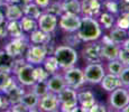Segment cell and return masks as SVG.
Returning a JSON list of instances; mask_svg holds the SVG:
<instances>
[{"label": "cell", "mask_w": 129, "mask_h": 112, "mask_svg": "<svg viewBox=\"0 0 129 112\" xmlns=\"http://www.w3.org/2000/svg\"><path fill=\"white\" fill-rule=\"evenodd\" d=\"M59 101V110L63 112H75L79 110L78 93L75 89L65 86L61 92L57 93Z\"/></svg>", "instance_id": "obj_3"}, {"label": "cell", "mask_w": 129, "mask_h": 112, "mask_svg": "<svg viewBox=\"0 0 129 112\" xmlns=\"http://www.w3.org/2000/svg\"><path fill=\"white\" fill-rule=\"evenodd\" d=\"M106 111H107L106 105L100 104V103H96V102L91 106L90 110H89V112H106Z\"/></svg>", "instance_id": "obj_41"}, {"label": "cell", "mask_w": 129, "mask_h": 112, "mask_svg": "<svg viewBox=\"0 0 129 112\" xmlns=\"http://www.w3.org/2000/svg\"><path fill=\"white\" fill-rule=\"evenodd\" d=\"M47 56V51L44 44H34L29 45L25 53V59L27 63L31 65H42L45 57Z\"/></svg>", "instance_id": "obj_5"}, {"label": "cell", "mask_w": 129, "mask_h": 112, "mask_svg": "<svg viewBox=\"0 0 129 112\" xmlns=\"http://www.w3.org/2000/svg\"><path fill=\"white\" fill-rule=\"evenodd\" d=\"M4 22H5V15L0 12V25H2Z\"/></svg>", "instance_id": "obj_45"}, {"label": "cell", "mask_w": 129, "mask_h": 112, "mask_svg": "<svg viewBox=\"0 0 129 112\" xmlns=\"http://www.w3.org/2000/svg\"><path fill=\"white\" fill-rule=\"evenodd\" d=\"M78 37L81 42H96L102 35V29L94 17L83 16L81 18V25L78 30Z\"/></svg>", "instance_id": "obj_1"}, {"label": "cell", "mask_w": 129, "mask_h": 112, "mask_svg": "<svg viewBox=\"0 0 129 112\" xmlns=\"http://www.w3.org/2000/svg\"><path fill=\"white\" fill-rule=\"evenodd\" d=\"M34 69H35V66L31 65V64H29V63H27V62L17 69L15 74H16L17 81L19 82L20 85L31 86L34 83H35L36 80H35Z\"/></svg>", "instance_id": "obj_9"}, {"label": "cell", "mask_w": 129, "mask_h": 112, "mask_svg": "<svg viewBox=\"0 0 129 112\" xmlns=\"http://www.w3.org/2000/svg\"><path fill=\"white\" fill-rule=\"evenodd\" d=\"M58 25L61 29L68 31V33H74L79 29L81 25V17L80 15H72V14H63L59 16Z\"/></svg>", "instance_id": "obj_10"}, {"label": "cell", "mask_w": 129, "mask_h": 112, "mask_svg": "<svg viewBox=\"0 0 129 112\" xmlns=\"http://www.w3.org/2000/svg\"><path fill=\"white\" fill-rule=\"evenodd\" d=\"M117 58L121 62L123 66H129V51L126 48H119L118 52V57Z\"/></svg>", "instance_id": "obj_37"}, {"label": "cell", "mask_w": 129, "mask_h": 112, "mask_svg": "<svg viewBox=\"0 0 129 112\" xmlns=\"http://www.w3.org/2000/svg\"><path fill=\"white\" fill-rule=\"evenodd\" d=\"M100 0H82L81 1V14L86 17H96L100 15Z\"/></svg>", "instance_id": "obj_14"}, {"label": "cell", "mask_w": 129, "mask_h": 112, "mask_svg": "<svg viewBox=\"0 0 129 112\" xmlns=\"http://www.w3.org/2000/svg\"><path fill=\"white\" fill-rule=\"evenodd\" d=\"M129 103V92L125 86H118L113 91L110 92L109 104L112 109L121 111L123 106Z\"/></svg>", "instance_id": "obj_6"}, {"label": "cell", "mask_w": 129, "mask_h": 112, "mask_svg": "<svg viewBox=\"0 0 129 112\" xmlns=\"http://www.w3.org/2000/svg\"><path fill=\"white\" fill-rule=\"evenodd\" d=\"M34 73H35V80L37 81H47V79L49 78V73L44 68L43 66L36 65L35 69H34Z\"/></svg>", "instance_id": "obj_35"}, {"label": "cell", "mask_w": 129, "mask_h": 112, "mask_svg": "<svg viewBox=\"0 0 129 112\" xmlns=\"http://www.w3.org/2000/svg\"><path fill=\"white\" fill-rule=\"evenodd\" d=\"M6 26L8 36H10L11 38H17V37H21L25 35L19 20H9L8 24H6Z\"/></svg>", "instance_id": "obj_23"}, {"label": "cell", "mask_w": 129, "mask_h": 112, "mask_svg": "<svg viewBox=\"0 0 129 112\" xmlns=\"http://www.w3.org/2000/svg\"><path fill=\"white\" fill-rule=\"evenodd\" d=\"M115 21H116L115 15L110 14V12H108V11L100 12V15H99V24L105 29L112 28L113 25H115Z\"/></svg>", "instance_id": "obj_29"}, {"label": "cell", "mask_w": 129, "mask_h": 112, "mask_svg": "<svg viewBox=\"0 0 129 112\" xmlns=\"http://www.w3.org/2000/svg\"><path fill=\"white\" fill-rule=\"evenodd\" d=\"M100 84H101V86H102V89L107 92H111L115 89H117L118 86H122L118 76L113 75V74H110V73L105 74L103 79L101 80Z\"/></svg>", "instance_id": "obj_19"}, {"label": "cell", "mask_w": 129, "mask_h": 112, "mask_svg": "<svg viewBox=\"0 0 129 112\" xmlns=\"http://www.w3.org/2000/svg\"><path fill=\"white\" fill-rule=\"evenodd\" d=\"M123 2H125V4H128V5H129V0H123Z\"/></svg>", "instance_id": "obj_49"}, {"label": "cell", "mask_w": 129, "mask_h": 112, "mask_svg": "<svg viewBox=\"0 0 129 112\" xmlns=\"http://www.w3.org/2000/svg\"><path fill=\"white\" fill-rule=\"evenodd\" d=\"M8 36V31H7V26L6 24L0 25V38H6Z\"/></svg>", "instance_id": "obj_43"}, {"label": "cell", "mask_w": 129, "mask_h": 112, "mask_svg": "<svg viewBox=\"0 0 129 112\" xmlns=\"http://www.w3.org/2000/svg\"><path fill=\"white\" fill-rule=\"evenodd\" d=\"M123 67L125 66L121 64V62L119 61L118 58H116V59L108 61V64H107V71H108V73L113 74V75H116V76H119V74L121 73V71H122Z\"/></svg>", "instance_id": "obj_31"}, {"label": "cell", "mask_w": 129, "mask_h": 112, "mask_svg": "<svg viewBox=\"0 0 129 112\" xmlns=\"http://www.w3.org/2000/svg\"><path fill=\"white\" fill-rule=\"evenodd\" d=\"M41 111L45 112H54L57 111L59 109V101L57 99V94L53 93V92H48L44 96L39 98L38 105Z\"/></svg>", "instance_id": "obj_12"}, {"label": "cell", "mask_w": 129, "mask_h": 112, "mask_svg": "<svg viewBox=\"0 0 129 112\" xmlns=\"http://www.w3.org/2000/svg\"><path fill=\"white\" fill-rule=\"evenodd\" d=\"M116 26L119 28H122L128 30L129 29V11H122L118 16L117 20L115 21Z\"/></svg>", "instance_id": "obj_33"}, {"label": "cell", "mask_w": 129, "mask_h": 112, "mask_svg": "<svg viewBox=\"0 0 129 112\" xmlns=\"http://www.w3.org/2000/svg\"><path fill=\"white\" fill-rule=\"evenodd\" d=\"M24 16L23 8L21 6L17 4H9L6 12V19L7 20H20V18Z\"/></svg>", "instance_id": "obj_22"}, {"label": "cell", "mask_w": 129, "mask_h": 112, "mask_svg": "<svg viewBox=\"0 0 129 112\" xmlns=\"http://www.w3.org/2000/svg\"><path fill=\"white\" fill-rule=\"evenodd\" d=\"M42 64H43L44 68H45L46 71L49 73V75L57 73V71H58V68H59L58 63H57V59L55 58V56H54V55L46 56L45 59H44V62Z\"/></svg>", "instance_id": "obj_28"}, {"label": "cell", "mask_w": 129, "mask_h": 112, "mask_svg": "<svg viewBox=\"0 0 129 112\" xmlns=\"http://www.w3.org/2000/svg\"><path fill=\"white\" fill-rule=\"evenodd\" d=\"M9 111H12V112H28L29 110L21 102H18V103H15V104H11L9 106Z\"/></svg>", "instance_id": "obj_39"}, {"label": "cell", "mask_w": 129, "mask_h": 112, "mask_svg": "<svg viewBox=\"0 0 129 112\" xmlns=\"http://www.w3.org/2000/svg\"><path fill=\"white\" fill-rule=\"evenodd\" d=\"M21 8H23V12L25 16H28V17H30V18L36 19V20L38 19V17L41 16V14H42V9L39 8L34 1L29 2V4H26V5H23Z\"/></svg>", "instance_id": "obj_25"}, {"label": "cell", "mask_w": 129, "mask_h": 112, "mask_svg": "<svg viewBox=\"0 0 129 112\" xmlns=\"http://www.w3.org/2000/svg\"><path fill=\"white\" fill-rule=\"evenodd\" d=\"M31 86H33V93L36 94L38 98H42L49 92L46 81H37Z\"/></svg>", "instance_id": "obj_32"}, {"label": "cell", "mask_w": 129, "mask_h": 112, "mask_svg": "<svg viewBox=\"0 0 129 112\" xmlns=\"http://www.w3.org/2000/svg\"><path fill=\"white\" fill-rule=\"evenodd\" d=\"M119 48L120 47L118 46V44L113 43V42L102 43V45H101V56H102V59H106V61L116 59L118 57Z\"/></svg>", "instance_id": "obj_16"}, {"label": "cell", "mask_w": 129, "mask_h": 112, "mask_svg": "<svg viewBox=\"0 0 129 112\" xmlns=\"http://www.w3.org/2000/svg\"><path fill=\"white\" fill-rule=\"evenodd\" d=\"M121 111H122V112H129V103L126 106H123V108L121 109Z\"/></svg>", "instance_id": "obj_46"}, {"label": "cell", "mask_w": 129, "mask_h": 112, "mask_svg": "<svg viewBox=\"0 0 129 112\" xmlns=\"http://www.w3.org/2000/svg\"><path fill=\"white\" fill-rule=\"evenodd\" d=\"M53 55L57 59L59 68L64 69V71L75 65L79 58L78 52L70 45H61V46L55 47Z\"/></svg>", "instance_id": "obj_2"}, {"label": "cell", "mask_w": 129, "mask_h": 112, "mask_svg": "<svg viewBox=\"0 0 129 112\" xmlns=\"http://www.w3.org/2000/svg\"><path fill=\"white\" fill-rule=\"evenodd\" d=\"M63 78L65 80L66 86H70L72 89H79L85 83V79H84L83 69L79 68V67L72 66L70 68L65 69L63 74Z\"/></svg>", "instance_id": "obj_8"}, {"label": "cell", "mask_w": 129, "mask_h": 112, "mask_svg": "<svg viewBox=\"0 0 129 112\" xmlns=\"http://www.w3.org/2000/svg\"><path fill=\"white\" fill-rule=\"evenodd\" d=\"M57 16L49 14V12H42L41 16L37 19V26L41 30H43L44 33L52 34L57 27Z\"/></svg>", "instance_id": "obj_11"}, {"label": "cell", "mask_w": 129, "mask_h": 112, "mask_svg": "<svg viewBox=\"0 0 129 112\" xmlns=\"http://www.w3.org/2000/svg\"><path fill=\"white\" fill-rule=\"evenodd\" d=\"M38 101H39V98L36 95V94H34L33 92H28V93L25 92L23 98H21V100H20V102L28 109L29 111L35 110V108L38 105Z\"/></svg>", "instance_id": "obj_24"}, {"label": "cell", "mask_w": 129, "mask_h": 112, "mask_svg": "<svg viewBox=\"0 0 129 112\" xmlns=\"http://www.w3.org/2000/svg\"><path fill=\"white\" fill-rule=\"evenodd\" d=\"M85 82L91 84H100L106 74V68L100 63H89L83 69Z\"/></svg>", "instance_id": "obj_7"}, {"label": "cell", "mask_w": 129, "mask_h": 112, "mask_svg": "<svg viewBox=\"0 0 129 112\" xmlns=\"http://www.w3.org/2000/svg\"><path fill=\"white\" fill-rule=\"evenodd\" d=\"M118 78H119V80H120L121 85L125 86V88H128L129 86V66L123 67Z\"/></svg>", "instance_id": "obj_38"}, {"label": "cell", "mask_w": 129, "mask_h": 112, "mask_svg": "<svg viewBox=\"0 0 129 112\" xmlns=\"http://www.w3.org/2000/svg\"><path fill=\"white\" fill-rule=\"evenodd\" d=\"M24 93H25L24 89L17 84L14 89H11L10 91L7 92V93H5V94H6L7 99H8L9 103H10V105H11V104H15V103L20 102L21 98H23V95H24Z\"/></svg>", "instance_id": "obj_27"}, {"label": "cell", "mask_w": 129, "mask_h": 112, "mask_svg": "<svg viewBox=\"0 0 129 112\" xmlns=\"http://www.w3.org/2000/svg\"><path fill=\"white\" fill-rule=\"evenodd\" d=\"M62 10L65 14L80 15L81 2L79 0H62Z\"/></svg>", "instance_id": "obj_21"}, {"label": "cell", "mask_w": 129, "mask_h": 112, "mask_svg": "<svg viewBox=\"0 0 129 112\" xmlns=\"http://www.w3.org/2000/svg\"><path fill=\"white\" fill-rule=\"evenodd\" d=\"M28 46H29V39L27 38L26 35H24L21 37L11 38V41L8 42L7 45L5 46V51L12 57L18 58V57H23V55L26 53Z\"/></svg>", "instance_id": "obj_4"}, {"label": "cell", "mask_w": 129, "mask_h": 112, "mask_svg": "<svg viewBox=\"0 0 129 112\" xmlns=\"http://www.w3.org/2000/svg\"><path fill=\"white\" fill-rule=\"evenodd\" d=\"M110 34H109V37L110 39L116 44H120L125 41L128 37V30L122 28H119V27H113V28H110Z\"/></svg>", "instance_id": "obj_26"}, {"label": "cell", "mask_w": 129, "mask_h": 112, "mask_svg": "<svg viewBox=\"0 0 129 112\" xmlns=\"http://www.w3.org/2000/svg\"><path fill=\"white\" fill-rule=\"evenodd\" d=\"M46 12L54 15V16H61L63 14L62 10V1H55V2H49V5L45 8Z\"/></svg>", "instance_id": "obj_34"}, {"label": "cell", "mask_w": 129, "mask_h": 112, "mask_svg": "<svg viewBox=\"0 0 129 112\" xmlns=\"http://www.w3.org/2000/svg\"><path fill=\"white\" fill-rule=\"evenodd\" d=\"M15 62H16V58L9 55L5 49L0 51V71L1 72H8L12 74Z\"/></svg>", "instance_id": "obj_18"}, {"label": "cell", "mask_w": 129, "mask_h": 112, "mask_svg": "<svg viewBox=\"0 0 129 112\" xmlns=\"http://www.w3.org/2000/svg\"><path fill=\"white\" fill-rule=\"evenodd\" d=\"M29 34L30 35L28 36V39L31 44H46L51 41V34L44 33L39 28L35 29Z\"/></svg>", "instance_id": "obj_20"}, {"label": "cell", "mask_w": 129, "mask_h": 112, "mask_svg": "<svg viewBox=\"0 0 129 112\" xmlns=\"http://www.w3.org/2000/svg\"><path fill=\"white\" fill-rule=\"evenodd\" d=\"M9 106H10V103H9L6 94L0 92V110H7Z\"/></svg>", "instance_id": "obj_40"}, {"label": "cell", "mask_w": 129, "mask_h": 112, "mask_svg": "<svg viewBox=\"0 0 129 112\" xmlns=\"http://www.w3.org/2000/svg\"><path fill=\"white\" fill-rule=\"evenodd\" d=\"M0 2H9V0H0Z\"/></svg>", "instance_id": "obj_48"}, {"label": "cell", "mask_w": 129, "mask_h": 112, "mask_svg": "<svg viewBox=\"0 0 129 112\" xmlns=\"http://www.w3.org/2000/svg\"><path fill=\"white\" fill-rule=\"evenodd\" d=\"M78 103L81 105V111H89L95 103V96L91 91L86 90L78 93Z\"/></svg>", "instance_id": "obj_17"}, {"label": "cell", "mask_w": 129, "mask_h": 112, "mask_svg": "<svg viewBox=\"0 0 129 112\" xmlns=\"http://www.w3.org/2000/svg\"><path fill=\"white\" fill-rule=\"evenodd\" d=\"M19 21H20V26H21V28H23L24 33H31L33 30L38 28L36 19L30 18V17H28V16H25V15L21 17Z\"/></svg>", "instance_id": "obj_30"}, {"label": "cell", "mask_w": 129, "mask_h": 112, "mask_svg": "<svg viewBox=\"0 0 129 112\" xmlns=\"http://www.w3.org/2000/svg\"><path fill=\"white\" fill-rule=\"evenodd\" d=\"M20 1L23 5H26V4H29V2H33L34 0H20Z\"/></svg>", "instance_id": "obj_47"}, {"label": "cell", "mask_w": 129, "mask_h": 112, "mask_svg": "<svg viewBox=\"0 0 129 112\" xmlns=\"http://www.w3.org/2000/svg\"><path fill=\"white\" fill-rule=\"evenodd\" d=\"M122 48H126L129 51V37H127V38L122 42Z\"/></svg>", "instance_id": "obj_44"}, {"label": "cell", "mask_w": 129, "mask_h": 112, "mask_svg": "<svg viewBox=\"0 0 129 112\" xmlns=\"http://www.w3.org/2000/svg\"><path fill=\"white\" fill-rule=\"evenodd\" d=\"M34 2L37 5V6L39 7V8L42 9H45L47 6L49 5V2H51V0H34Z\"/></svg>", "instance_id": "obj_42"}, {"label": "cell", "mask_w": 129, "mask_h": 112, "mask_svg": "<svg viewBox=\"0 0 129 112\" xmlns=\"http://www.w3.org/2000/svg\"><path fill=\"white\" fill-rule=\"evenodd\" d=\"M82 56L84 61L88 63H100L102 61L101 56V44L91 43L88 44L82 51Z\"/></svg>", "instance_id": "obj_13"}, {"label": "cell", "mask_w": 129, "mask_h": 112, "mask_svg": "<svg viewBox=\"0 0 129 112\" xmlns=\"http://www.w3.org/2000/svg\"><path fill=\"white\" fill-rule=\"evenodd\" d=\"M47 86H48L49 92H53V93L57 94L58 92H61L62 90L66 86L65 80H64L63 75L61 74H52L49 75V78L47 79Z\"/></svg>", "instance_id": "obj_15"}, {"label": "cell", "mask_w": 129, "mask_h": 112, "mask_svg": "<svg viewBox=\"0 0 129 112\" xmlns=\"http://www.w3.org/2000/svg\"><path fill=\"white\" fill-rule=\"evenodd\" d=\"M105 7H106L107 11L110 12V14H112V15H118L119 11H120L119 4L116 1V0H106Z\"/></svg>", "instance_id": "obj_36"}, {"label": "cell", "mask_w": 129, "mask_h": 112, "mask_svg": "<svg viewBox=\"0 0 129 112\" xmlns=\"http://www.w3.org/2000/svg\"><path fill=\"white\" fill-rule=\"evenodd\" d=\"M127 90H128V92H129V86H128V89H127Z\"/></svg>", "instance_id": "obj_50"}]
</instances>
